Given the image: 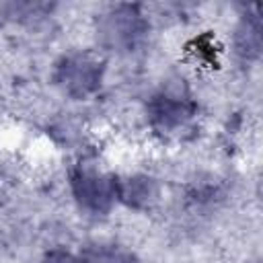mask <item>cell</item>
Wrapping results in <instances>:
<instances>
[{"label":"cell","mask_w":263,"mask_h":263,"mask_svg":"<svg viewBox=\"0 0 263 263\" xmlns=\"http://www.w3.org/2000/svg\"><path fill=\"white\" fill-rule=\"evenodd\" d=\"M140 14L132 6H121L105 16L101 25V35L105 43L111 47H129L134 45V39L140 35Z\"/></svg>","instance_id":"obj_3"},{"label":"cell","mask_w":263,"mask_h":263,"mask_svg":"<svg viewBox=\"0 0 263 263\" xmlns=\"http://www.w3.org/2000/svg\"><path fill=\"white\" fill-rule=\"evenodd\" d=\"M115 195L129 205H144L154 197V183L146 177L125 179L115 185Z\"/></svg>","instance_id":"obj_5"},{"label":"cell","mask_w":263,"mask_h":263,"mask_svg":"<svg viewBox=\"0 0 263 263\" xmlns=\"http://www.w3.org/2000/svg\"><path fill=\"white\" fill-rule=\"evenodd\" d=\"M55 78L68 95L82 99L99 86L101 64L90 55H72L58 66Z\"/></svg>","instance_id":"obj_1"},{"label":"cell","mask_w":263,"mask_h":263,"mask_svg":"<svg viewBox=\"0 0 263 263\" xmlns=\"http://www.w3.org/2000/svg\"><path fill=\"white\" fill-rule=\"evenodd\" d=\"M191 115V107L177 97H158L152 103V119L160 127H175Z\"/></svg>","instance_id":"obj_4"},{"label":"cell","mask_w":263,"mask_h":263,"mask_svg":"<svg viewBox=\"0 0 263 263\" xmlns=\"http://www.w3.org/2000/svg\"><path fill=\"white\" fill-rule=\"evenodd\" d=\"M82 263H134V259L132 255L113 247H95L86 251Z\"/></svg>","instance_id":"obj_6"},{"label":"cell","mask_w":263,"mask_h":263,"mask_svg":"<svg viewBox=\"0 0 263 263\" xmlns=\"http://www.w3.org/2000/svg\"><path fill=\"white\" fill-rule=\"evenodd\" d=\"M72 187H74V195L78 197V201L92 212L109 210L115 197V183L86 168H80L72 177Z\"/></svg>","instance_id":"obj_2"},{"label":"cell","mask_w":263,"mask_h":263,"mask_svg":"<svg viewBox=\"0 0 263 263\" xmlns=\"http://www.w3.org/2000/svg\"><path fill=\"white\" fill-rule=\"evenodd\" d=\"M259 23L257 21H247V27L238 33V51L247 58L257 55L259 51Z\"/></svg>","instance_id":"obj_7"},{"label":"cell","mask_w":263,"mask_h":263,"mask_svg":"<svg viewBox=\"0 0 263 263\" xmlns=\"http://www.w3.org/2000/svg\"><path fill=\"white\" fill-rule=\"evenodd\" d=\"M45 263H82V259H76L74 255L64 253V251H53V253H49Z\"/></svg>","instance_id":"obj_8"}]
</instances>
